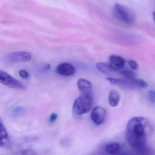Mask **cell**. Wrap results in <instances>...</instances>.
Wrapping results in <instances>:
<instances>
[{
  "mask_svg": "<svg viewBox=\"0 0 155 155\" xmlns=\"http://www.w3.org/2000/svg\"><path fill=\"white\" fill-rule=\"evenodd\" d=\"M0 82L2 84L12 88L22 90L26 89V87L21 81L2 70L0 71Z\"/></svg>",
  "mask_w": 155,
  "mask_h": 155,
  "instance_id": "obj_5",
  "label": "cell"
},
{
  "mask_svg": "<svg viewBox=\"0 0 155 155\" xmlns=\"http://www.w3.org/2000/svg\"><path fill=\"white\" fill-rule=\"evenodd\" d=\"M58 117V115L56 113H53L50 115L49 118V121L51 123H53L56 121Z\"/></svg>",
  "mask_w": 155,
  "mask_h": 155,
  "instance_id": "obj_20",
  "label": "cell"
},
{
  "mask_svg": "<svg viewBox=\"0 0 155 155\" xmlns=\"http://www.w3.org/2000/svg\"><path fill=\"white\" fill-rule=\"evenodd\" d=\"M92 94H83L76 99L73 103L72 110L74 114L77 116L87 113L92 107Z\"/></svg>",
  "mask_w": 155,
  "mask_h": 155,
  "instance_id": "obj_2",
  "label": "cell"
},
{
  "mask_svg": "<svg viewBox=\"0 0 155 155\" xmlns=\"http://www.w3.org/2000/svg\"><path fill=\"white\" fill-rule=\"evenodd\" d=\"M110 64L115 68L120 70L123 68L126 64V60L124 58L117 55H111L109 58Z\"/></svg>",
  "mask_w": 155,
  "mask_h": 155,
  "instance_id": "obj_11",
  "label": "cell"
},
{
  "mask_svg": "<svg viewBox=\"0 0 155 155\" xmlns=\"http://www.w3.org/2000/svg\"><path fill=\"white\" fill-rule=\"evenodd\" d=\"M21 154H23V155H36L37 153L35 150H32L26 149L22 150Z\"/></svg>",
  "mask_w": 155,
  "mask_h": 155,
  "instance_id": "obj_18",
  "label": "cell"
},
{
  "mask_svg": "<svg viewBox=\"0 0 155 155\" xmlns=\"http://www.w3.org/2000/svg\"><path fill=\"white\" fill-rule=\"evenodd\" d=\"M152 15H153V19H154V21H155V12H153V14H152Z\"/></svg>",
  "mask_w": 155,
  "mask_h": 155,
  "instance_id": "obj_22",
  "label": "cell"
},
{
  "mask_svg": "<svg viewBox=\"0 0 155 155\" xmlns=\"http://www.w3.org/2000/svg\"><path fill=\"white\" fill-rule=\"evenodd\" d=\"M113 13L115 18L122 23L131 25L135 22L136 18L133 12L121 4L116 3L114 5Z\"/></svg>",
  "mask_w": 155,
  "mask_h": 155,
  "instance_id": "obj_3",
  "label": "cell"
},
{
  "mask_svg": "<svg viewBox=\"0 0 155 155\" xmlns=\"http://www.w3.org/2000/svg\"><path fill=\"white\" fill-rule=\"evenodd\" d=\"M6 59L11 62H25L30 61L31 56L27 51H16L8 54Z\"/></svg>",
  "mask_w": 155,
  "mask_h": 155,
  "instance_id": "obj_6",
  "label": "cell"
},
{
  "mask_svg": "<svg viewBox=\"0 0 155 155\" xmlns=\"http://www.w3.org/2000/svg\"><path fill=\"white\" fill-rule=\"evenodd\" d=\"M107 116V110L101 106H97L92 110L91 117L92 121L96 125H100L103 123Z\"/></svg>",
  "mask_w": 155,
  "mask_h": 155,
  "instance_id": "obj_7",
  "label": "cell"
},
{
  "mask_svg": "<svg viewBox=\"0 0 155 155\" xmlns=\"http://www.w3.org/2000/svg\"><path fill=\"white\" fill-rule=\"evenodd\" d=\"M78 88L83 94H92V84L85 79L81 78L77 82Z\"/></svg>",
  "mask_w": 155,
  "mask_h": 155,
  "instance_id": "obj_12",
  "label": "cell"
},
{
  "mask_svg": "<svg viewBox=\"0 0 155 155\" xmlns=\"http://www.w3.org/2000/svg\"><path fill=\"white\" fill-rule=\"evenodd\" d=\"M19 74L21 77L24 79H27L29 77V74L27 71L24 69L20 70L19 71Z\"/></svg>",
  "mask_w": 155,
  "mask_h": 155,
  "instance_id": "obj_19",
  "label": "cell"
},
{
  "mask_svg": "<svg viewBox=\"0 0 155 155\" xmlns=\"http://www.w3.org/2000/svg\"><path fill=\"white\" fill-rule=\"evenodd\" d=\"M75 71V67L70 63H61L57 67V71L61 76H71L74 74Z\"/></svg>",
  "mask_w": 155,
  "mask_h": 155,
  "instance_id": "obj_9",
  "label": "cell"
},
{
  "mask_svg": "<svg viewBox=\"0 0 155 155\" xmlns=\"http://www.w3.org/2000/svg\"><path fill=\"white\" fill-rule=\"evenodd\" d=\"M106 79L112 85H117L130 89L145 88L148 86L147 82L140 79L115 78L108 77L106 78Z\"/></svg>",
  "mask_w": 155,
  "mask_h": 155,
  "instance_id": "obj_4",
  "label": "cell"
},
{
  "mask_svg": "<svg viewBox=\"0 0 155 155\" xmlns=\"http://www.w3.org/2000/svg\"><path fill=\"white\" fill-rule=\"evenodd\" d=\"M50 68V65L49 64H47V65H45L44 66V68H42V71H48L49 70V69Z\"/></svg>",
  "mask_w": 155,
  "mask_h": 155,
  "instance_id": "obj_21",
  "label": "cell"
},
{
  "mask_svg": "<svg viewBox=\"0 0 155 155\" xmlns=\"http://www.w3.org/2000/svg\"><path fill=\"white\" fill-rule=\"evenodd\" d=\"M120 75L123 76L124 78L128 79H134L136 78V75L134 72L130 70H122L120 71Z\"/></svg>",
  "mask_w": 155,
  "mask_h": 155,
  "instance_id": "obj_15",
  "label": "cell"
},
{
  "mask_svg": "<svg viewBox=\"0 0 155 155\" xmlns=\"http://www.w3.org/2000/svg\"><path fill=\"white\" fill-rule=\"evenodd\" d=\"M148 97L149 100L152 103H155V91H150Z\"/></svg>",
  "mask_w": 155,
  "mask_h": 155,
  "instance_id": "obj_17",
  "label": "cell"
},
{
  "mask_svg": "<svg viewBox=\"0 0 155 155\" xmlns=\"http://www.w3.org/2000/svg\"><path fill=\"white\" fill-rule=\"evenodd\" d=\"M149 123L143 117H135L128 122L126 138L129 145L136 151L144 154L147 150V131Z\"/></svg>",
  "mask_w": 155,
  "mask_h": 155,
  "instance_id": "obj_1",
  "label": "cell"
},
{
  "mask_svg": "<svg viewBox=\"0 0 155 155\" xmlns=\"http://www.w3.org/2000/svg\"><path fill=\"white\" fill-rule=\"evenodd\" d=\"M121 147L117 142L109 143L106 146L105 150L107 153L110 154H116L120 152Z\"/></svg>",
  "mask_w": 155,
  "mask_h": 155,
  "instance_id": "obj_14",
  "label": "cell"
},
{
  "mask_svg": "<svg viewBox=\"0 0 155 155\" xmlns=\"http://www.w3.org/2000/svg\"><path fill=\"white\" fill-rule=\"evenodd\" d=\"M128 62L129 66L132 69L134 70H137L138 69V64L135 61L133 60H130L128 61Z\"/></svg>",
  "mask_w": 155,
  "mask_h": 155,
  "instance_id": "obj_16",
  "label": "cell"
},
{
  "mask_svg": "<svg viewBox=\"0 0 155 155\" xmlns=\"http://www.w3.org/2000/svg\"><path fill=\"white\" fill-rule=\"evenodd\" d=\"M120 99L119 93L115 90H112L110 91L109 95V103L112 107H116L118 106Z\"/></svg>",
  "mask_w": 155,
  "mask_h": 155,
  "instance_id": "obj_13",
  "label": "cell"
},
{
  "mask_svg": "<svg viewBox=\"0 0 155 155\" xmlns=\"http://www.w3.org/2000/svg\"><path fill=\"white\" fill-rule=\"evenodd\" d=\"M96 67L101 72L110 77L117 76L118 75V74H120V70L115 68L110 63L108 64L104 62H98L96 65Z\"/></svg>",
  "mask_w": 155,
  "mask_h": 155,
  "instance_id": "obj_8",
  "label": "cell"
},
{
  "mask_svg": "<svg viewBox=\"0 0 155 155\" xmlns=\"http://www.w3.org/2000/svg\"><path fill=\"white\" fill-rule=\"evenodd\" d=\"M0 145L2 147L7 148L10 145V138L8 133L7 129L2 123V121H1V127H0Z\"/></svg>",
  "mask_w": 155,
  "mask_h": 155,
  "instance_id": "obj_10",
  "label": "cell"
}]
</instances>
